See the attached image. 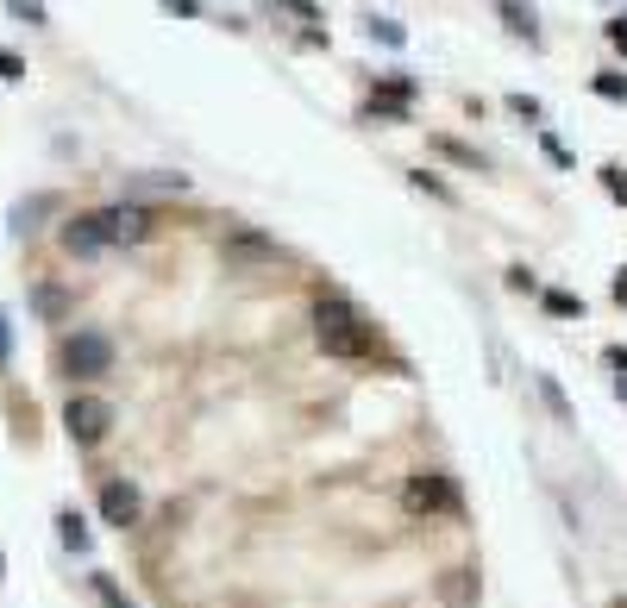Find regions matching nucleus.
<instances>
[{
    "label": "nucleus",
    "mask_w": 627,
    "mask_h": 608,
    "mask_svg": "<svg viewBox=\"0 0 627 608\" xmlns=\"http://www.w3.org/2000/svg\"><path fill=\"white\" fill-rule=\"evenodd\" d=\"M51 214H63V195L57 189H38V195H26V201L13 207V232H19V239H32Z\"/></svg>",
    "instance_id": "10"
},
{
    "label": "nucleus",
    "mask_w": 627,
    "mask_h": 608,
    "mask_svg": "<svg viewBox=\"0 0 627 608\" xmlns=\"http://www.w3.org/2000/svg\"><path fill=\"white\" fill-rule=\"evenodd\" d=\"M508 113H521V120H540V101H533V95H508Z\"/></svg>",
    "instance_id": "26"
},
{
    "label": "nucleus",
    "mask_w": 627,
    "mask_h": 608,
    "mask_svg": "<svg viewBox=\"0 0 627 608\" xmlns=\"http://www.w3.org/2000/svg\"><path fill=\"white\" fill-rule=\"evenodd\" d=\"M7 358H13V326H7V314H0V370H7Z\"/></svg>",
    "instance_id": "28"
},
{
    "label": "nucleus",
    "mask_w": 627,
    "mask_h": 608,
    "mask_svg": "<svg viewBox=\"0 0 627 608\" xmlns=\"http://www.w3.org/2000/svg\"><path fill=\"white\" fill-rule=\"evenodd\" d=\"M364 32H370V38H377V44H389V51H402V44H408V32L396 26V19H377V13H370V19H364Z\"/></svg>",
    "instance_id": "17"
},
{
    "label": "nucleus",
    "mask_w": 627,
    "mask_h": 608,
    "mask_svg": "<svg viewBox=\"0 0 627 608\" xmlns=\"http://www.w3.org/2000/svg\"><path fill=\"white\" fill-rule=\"evenodd\" d=\"M0 577H7V558H0Z\"/></svg>",
    "instance_id": "30"
},
{
    "label": "nucleus",
    "mask_w": 627,
    "mask_h": 608,
    "mask_svg": "<svg viewBox=\"0 0 627 608\" xmlns=\"http://www.w3.org/2000/svg\"><path fill=\"white\" fill-rule=\"evenodd\" d=\"M7 13L19 19V26H44V19H51V13H44V7H38V0H32V7H26V0H13V7H7Z\"/></svg>",
    "instance_id": "23"
},
{
    "label": "nucleus",
    "mask_w": 627,
    "mask_h": 608,
    "mask_svg": "<svg viewBox=\"0 0 627 608\" xmlns=\"http://www.w3.org/2000/svg\"><path fill=\"white\" fill-rule=\"evenodd\" d=\"M508 289H521V295H533V289H540V283H533V270H527V264H515V270H508Z\"/></svg>",
    "instance_id": "27"
},
{
    "label": "nucleus",
    "mask_w": 627,
    "mask_h": 608,
    "mask_svg": "<svg viewBox=\"0 0 627 608\" xmlns=\"http://www.w3.org/2000/svg\"><path fill=\"white\" fill-rule=\"evenodd\" d=\"M596 95H602V101H627V76H621V69H602V76H596Z\"/></svg>",
    "instance_id": "21"
},
{
    "label": "nucleus",
    "mask_w": 627,
    "mask_h": 608,
    "mask_svg": "<svg viewBox=\"0 0 627 608\" xmlns=\"http://www.w3.org/2000/svg\"><path fill=\"white\" fill-rule=\"evenodd\" d=\"M615 301H621V308H627V270L615 276Z\"/></svg>",
    "instance_id": "29"
},
{
    "label": "nucleus",
    "mask_w": 627,
    "mask_h": 608,
    "mask_svg": "<svg viewBox=\"0 0 627 608\" xmlns=\"http://www.w3.org/2000/svg\"><path fill=\"white\" fill-rule=\"evenodd\" d=\"M19 76H26V57H19V51H0V82H19Z\"/></svg>",
    "instance_id": "25"
},
{
    "label": "nucleus",
    "mask_w": 627,
    "mask_h": 608,
    "mask_svg": "<svg viewBox=\"0 0 627 608\" xmlns=\"http://www.w3.org/2000/svg\"><path fill=\"white\" fill-rule=\"evenodd\" d=\"M408 107H414V82H408V76H383V82H377V95H370V107H364V120H389V126H402V120H408Z\"/></svg>",
    "instance_id": "8"
},
{
    "label": "nucleus",
    "mask_w": 627,
    "mask_h": 608,
    "mask_svg": "<svg viewBox=\"0 0 627 608\" xmlns=\"http://www.w3.org/2000/svg\"><path fill=\"white\" fill-rule=\"evenodd\" d=\"M220 257H226V270H270V264H283V245H276L270 232L232 226L226 239H220Z\"/></svg>",
    "instance_id": "6"
},
{
    "label": "nucleus",
    "mask_w": 627,
    "mask_h": 608,
    "mask_svg": "<svg viewBox=\"0 0 627 608\" xmlns=\"http://www.w3.org/2000/svg\"><path fill=\"white\" fill-rule=\"evenodd\" d=\"M63 433H69V446H101V439L113 433V402L107 395H69V408H63Z\"/></svg>",
    "instance_id": "5"
},
{
    "label": "nucleus",
    "mask_w": 627,
    "mask_h": 608,
    "mask_svg": "<svg viewBox=\"0 0 627 608\" xmlns=\"http://www.w3.org/2000/svg\"><path fill=\"white\" fill-rule=\"evenodd\" d=\"M546 301V314H559V320H584V295H571V289H540Z\"/></svg>",
    "instance_id": "16"
},
{
    "label": "nucleus",
    "mask_w": 627,
    "mask_h": 608,
    "mask_svg": "<svg viewBox=\"0 0 627 608\" xmlns=\"http://www.w3.org/2000/svg\"><path fill=\"white\" fill-rule=\"evenodd\" d=\"M101 521L120 527V533L145 521V496H138V483H126V477H107L101 483Z\"/></svg>",
    "instance_id": "7"
},
{
    "label": "nucleus",
    "mask_w": 627,
    "mask_h": 608,
    "mask_svg": "<svg viewBox=\"0 0 627 608\" xmlns=\"http://www.w3.org/2000/svg\"><path fill=\"white\" fill-rule=\"evenodd\" d=\"M433 596L446 602V608H477V596H483L477 565H452V571H439V577H433Z\"/></svg>",
    "instance_id": "9"
},
{
    "label": "nucleus",
    "mask_w": 627,
    "mask_h": 608,
    "mask_svg": "<svg viewBox=\"0 0 627 608\" xmlns=\"http://www.w3.org/2000/svg\"><path fill=\"white\" fill-rule=\"evenodd\" d=\"M57 239H63L69 257H101L107 245H120V214H113V207H88V214H69Z\"/></svg>",
    "instance_id": "4"
},
{
    "label": "nucleus",
    "mask_w": 627,
    "mask_h": 608,
    "mask_svg": "<svg viewBox=\"0 0 627 608\" xmlns=\"http://www.w3.org/2000/svg\"><path fill=\"white\" fill-rule=\"evenodd\" d=\"M32 314H38V320H69V314H76V289H63V283H32Z\"/></svg>",
    "instance_id": "11"
},
{
    "label": "nucleus",
    "mask_w": 627,
    "mask_h": 608,
    "mask_svg": "<svg viewBox=\"0 0 627 608\" xmlns=\"http://www.w3.org/2000/svg\"><path fill=\"white\" fill-rule=\"evenodd\" d=\"M433 151L446 157V163H458V170H490V157L471 151V145H464V138H452V132H433Z\"/></svg>",
    "instance_id": "12"
},
{
    "label": "nucleus",
    "mask_w": 627,
    "mask_h": 608,
    "mask_svg": "<svg viewBox=\"0 0 627 608\" xmlns=\"http://www.w3.org/2000/svg\"><path fill=\"white\" fill-rule=\"evenodd\" d=\"M602 189H609V201L627 207V170H621V163H609V170H602Z\"/></svg>",
    "instance_id": "22"
},
{
    "label": "nucleus",
    "mask_w": 627,
    "mask_h": 608,
    "mask_svg": "<svg viewBox=\"0 0 627 608\" xmlns=\"http://www.w3.org/2000/svg\"><path fill=\"white\" fill-rule=\"evenodd\" d=\"M502 26L515 32V38H527V44L540 38V26H533V13H527V7H502Z\"/></svg>",
    "instance_id": "20"
},
{
    "label": "nucleus",
    "mask_w": 627,
    "mask_h": 608,
    "mask_svg": "<svg viewBox=\"0 0 627 608\" xmlns=\"http://www.w3.org/2000/svg\"><path fill=\"white\" fill-rule=\"evenodd\" d=\"M113 214H120V239L126 245H138V239H151V232H157V214H151V207H138V201L113 207Z\"/></svg>",
    "instance_id": "14"
},
{
    "label": "nucleus",
    "mask_w": 627,
    "mask_h": 608,
    "mask_svg": "<svg viewBox=\"0 0 627 608\" xmlns=\"http://www.w3.org/2000/svg\"><path fill=\"white\" fill-rule=\"evenodd\" d=\"M408 182H414V189H427V195H439V201H452V189L439 176H427V170H408Z\"/></svg>",
    "instance_id": "24"
},
{
    "label": "nucleus",
    "mask_w": 627,
    "mask_h": 608,
    "mask_svg": "<svg viewBox=\"0 0 627 608\" xmlns=\"http://www.w3.org/2000/svg\"><path fill=\"white\" fill-rule=\"evenodd\" d=\"M533 383H540V395H546V408H552V420H577V414H571V402H565V389H559V383H552V377H546V370H540V377H533Z\"/></svg>",
    "instance_id": "18"
},
{
    "label": "nucleus",
    "mask_w": 627,
    "mask_h": 608,
    "mask_svg": "<svg viewBox=\"0 0 627 608\" xmlns=\"http://www.w3.org/2000/svg\"><path fill=\"white\" fill-rule=\"evenodd\" d=\"M126 189L132 195H182V189H189V176H182V170H151V176H126Z\"/></svg>",
    "instance_id": "13"
},
{
    "label": "nucleus",
    "mask_w": 627,
    "mask_h": 608,
    "mask_svg": "<svg viewBox=\"0 0 627 608\" xmlns=\"http://www.w3.org/2000/svg\"><path fill=\"white\" fill-rule=\"evenodd\" d=\"M57 540H63L69 552H88V521H82L76 508H63V514H57Z\"/></svg>",
    "instance_id": "15"
},
{
    "label": "nucleus",
    "mask_w": 627,
    "mask_h": 608,
    "mask_svg": "<svg viewBox=\"0 0 627 608\" xmlns=\"http://www.w3.org/2000/svg\"><path fill=\"white\" fill-rule=\"evenodd\" d=\"M314 339H320V352H327V358H345V364L377 358L370 320H364L345 295H320V301H314Z\"/></svg>",
    "instance_id": "1"
},
{
    "label": "nucleus",
    "mask_w": 627,
    "mask_h": 608,
    "mask_svg": "<svg viewBox=\"0 0 627 608\" xmlns=\"http://www.w3.org/2000/svg\"><path fill=\"white\" fill-rule=\"evenodd\" d=\"M402 508H408V521H458L464 514V489L446 471H414L402 483Z\"/></svg>",
    "instance_id": "2"
},
{
    "label": "nucleus",
    "mask_w": 627,
    "mask_h": 608,
    "mask_svg": "<svg viewBox=\"0 0 627 608\" xmlns=\"http://www.w3.org/2000/svg\"><path fill=\"white\" fill-rule=\"evenodd\" d=\"M57 370L69 383H101L107 370H113V339L95 333V326H76L63 345H57Z\"/></svg>",
    "instance_id": "3"
},
{
    "label": "nucleus",
    "mask_w": 627,
    "mask_h": 608,
    "mask_svg": "<svg viewBox=\"0 0 627 608\" xmlns=\"http://www.w3.org/2000/svg\"><path fill=\"white\" fill-rule=\"evenodd\" d=\"M88 583H95V596H101L107 608H132V596H126V590H120V583H113L107 571H88Z\"/></svg>",
    "instance_id": "19"
}]
</instances>
